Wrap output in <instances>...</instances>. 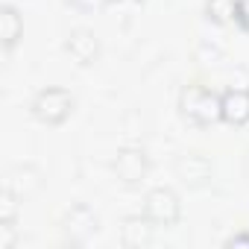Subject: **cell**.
I'll return each mask as SVG.
<instances>
[{
  "mask_svg": "<svg viewBox=\"0 0 249 249\" xmlns=\"http://www.w3.org/2000/svg\"><path fill=\"white\" fill-rule=\"evenodd\" d=\"M226 117L229 120H243V117H249V94H229L226 97Z\"/></svg>",
  "mask_w": 249,
  "mask_h": 249,
  "instance_id": "cell-3",
  "label": "cell"
},
{
  "mask_svg": "<svg viewBox=\"0 0 249 249\" xmlns=\"http://www.w3.org/2000/svg\"><path fill=\"white\" fill-rule=\"evenodd\" d=\"M68 108H71V97L65 91H59V88L41 91L38 100H36V114L41 120H62L68 114Z\"/></svg>",
  "mask_w": 249,
  "mask_h": 249,
  "instance_id": "cell-1",
  "label": "cell"
},
{
  "mask_svg": "<svg viewBox=\"0 0 249 249\" xmlns=\"http://www.w3.org/2000/svg\"><path fill=\"white\" fill-rule=\"evenodd\" d=\"M147 211H150L156 220H164V223L176 220V199H173V194H167V191H156V194L150 196Z\"/></svg>",
  "mask_w": 249,
  "mask_h": 249,
  "instance_id": "cell-2",
  "label": "cell"
},
{
  "mask_svg": "<svg viewBox=\"0 0 249 249\" xmlns=\"http://www.w3.org/2000/svg\"><path fill=\"white\" fill-rule=\"evenodd\" d=\"M3 38H6V47L18 38V15L12 6H3Z\"/></svg>",
  "mask_w": 249,
  "mask_h": 249,
  "instance_id": "cell-4",
  "label": "cell"
}]
</instances>
